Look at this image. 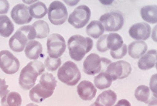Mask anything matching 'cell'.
I'll return each mask as SVG.
<instances>
[{
	"instance_id": "obj_25",
	"label": "cell",
	"mask_w": 157,
	"mask_h": 106,
	"mask_svg": "<svg viewBox=\"0 0 157 106\" xmlns=\"http://www.w3.org/2000/svg\"><path fill=\"white\" fill-rule=\"evenodd\" d=\"M123 40L121 36L117 33H110L106 37V46L110 51H116L123 46Z\"/></svg>"
},
{
	"instance_id": "obj_26",
	"label": "cell",
	"mask_w": 157,
	"mask_h": 106,
	"mask_svg": "<svg viewBox=\"0 0 157 106\" xmlns=\"http://www.w3.org/2000/svg\"><path fill=\"white\" fill-rule=\"evenodd\" d=\"M22 103V98L19 93L11 92L2 97V106H21Z\"/></svg>"
},
{
	"instance_id": "obj_12",
	"label": "cell",
	"mask_w": 157,
	"mask_h": 106,
	"mask_svg": "<svg viewBox=\"0 0 157 106\" xmlns=\"http://www.w3.org/2000/svg\"><path fill=\"white\" fill-rule=\"evenodd\" d=\"M11 18L18 25L27 24L32 21L33 18L29 14V7L24 4H18L11 10Z\"/></svg>"
},
{
	"instance_id": "obj_31",
	"label": "cell",
	"mask_w": 157,
	"mask_h": 106,
	"mask_svg": "<svg viewBox=\"0 0 157 106\" xmlns=\"http://www.w3.org/2000/svg\"><path fill=\"white\" fill-rule=\"evenodd\" d=\"M127 51H128V48L126 44H123V46L117 50L116 51H110V55L112 56L113 59H121L123 58L126 55Z\"/></svg>"
},
{
	"instance_id": "obj_32",
	"label": "cell",
	"mask_w": 157,
	"mask_h": 106,
	"mask_svg": "<svg viewBox=\"0 0 157 106\" xmlns=\"http://www.w3.org/2000/svg\"><path fill=\"white\" fill-rule=\"evenodd\" d=\"M106 37H107V35H103V36L100 37V38L97 41L96 48L99 52L104 53V52L108 51L107 46H106Z\"/></svg>"
},
{
	"instance_id": "obj_1",
	"label": "cell",
	"mask_w": 157,
	"mask_h": 106,
	"mask_svg": "<svg viewBox=\"0 0 157 106\" xmlns=\"http://www.w3.org/2000/svg\"><path fill=\"white\" fill-rule=\"evenodd\" d=\"M45 71V66L38 60L32 61L26 65L21 71L18 83L24 90H29L35 86L37 78Z\"/></svg>"
},
{
	"instance_id": "obj_36",
	"label": "cell",
	"mask_w": 157,
	"mask_h": 106,
	"mask_svg": "<svg viewBox=\"0 0 157 106\" xmlns=\"http://www.w3.org/2000/svg\"><path fill=\"white\" fill-rule=\"evenodd\" d=\"M114 106H132V105H131V103L129 101H128L127 100L123 99V100H119L116 105H115Z\"/></svg>"
},
{
	"instance_id": "obj_23",
	"label": "cell",
	"mask_w": 157,
	"mask_h": 106,
	"mask_svg": "<svg viewBox=\"0 0 157 106\" xmlns=\"http://www.w3.org/2000/svg\"><path fill=\"white\" fill-rule=\"evenodd\" d=\"M117 101V94L113 90H106L103 92L97 97L96 102L103 106H113Z\"/></svg>"
},
{
	"instance_id": "obj_9",
	"label": "cell",
	"mask_w": 157,
	"mask_h": 106,
	"mask_svg": "<svg viewBox=\"0 0 157 106\" xmlns=\"http://www.w3.org/2000/svg\"><path fill=\"white\" fill-rule=\"evenodd\" d=\"M99 21L101 23L104 30L113 33V31H119L123 27L124 18L120 13L110 12L101 16Z\"/></svg>"
},
{
	"instance_id": "obj_18",
	"label": "cell",
	"mask_w": 157,
	"mask_h": 106,
	"mask_svg": "<svg viewBox=\"0 0 157 106\" xmlns=\"http://www.w3.org/2000/svg\"><path fill=\"white\" fill-rule=\"evenodd\" d=\"M43 51V46L40 42L31 40L26 46L24 52L26 57L30 60H37Z\"/></svg>"
},
{
	"instance_id": "obj_21",
	"label": "cell",
	"mask_w": 157,
	"mask_h": 106,
	"mask_svg": "<svg viewBox=\"0 0 157 106\" xmlns=\"http://www.w3.org/2000/svg\"><path fill=\"white\" fill-rule=\"evenodd\" d=\"M29 11L32 18H35L36 19H40L44 18L48 13L46 5L42 2L39 1L31 5L29 7Z\"/></svg>"
},
{
	"instance_id": "obj_30",
	"label": "cell",
	"mask_w": 157,
	"mask_h": 106,
	"mask_svg": "<svg viewBox=\"0 0 157 106\" xmlns=\"http://www.w3.org/2000/svg\"><path fill=\"white\" fill-rule=\"evenodd\" d=\"M62 60L60 58L53 59L51 57H48L46 59L44 62L45 68L47 69V70L50 72H54L57 70L61 65Z\"/></svg>"
},
{
	"instance_id": "obj_7",
	"label": "cell",
	"mask_w": 157,
	"mask_h": 106,
	"mask_svg": "<svg viewBox=\"0 0 157 106\" xmlns=\"http://www.w3.org/2000/svg\"><path fill=\"white\" fill-rule=\"evenodd\" d=\"M48 19L53 25H62L68 19V10L62 2L55 1L48 9Z\"/></svg>"
},
{
	"instance_id": "obj_3",
	"label": "cell",
	"mask_w": 157,
	"mask_h": 106,
	"mask_svg": "<svg viewBox=\"0 0 157 106\" xmlns=\"http://www.w3.org/2000/svg\"><path fill=\"white\" fill-rule=\"evenodd\" d=\"M36 38V31L33 26L20 27L9 40V46L15 52H21L27 44Z\"/></svg>"
},
{
	"instance_id": "obj_33",
	"label": "cell",
	"mask_w": 157,
	"mask_h": 106,
	"mask_svg": "<svg viewBox=\"0 0 157 106\" xmlns=\"http://www.w3.org/2000/svg\"><path fill=\"white\" fill-rule=\"evenodd\" d=\"M10 92L8 89V85L6 84V81L5 79H0V97H3Z\"/></svg>"
},
{
	"instance_id": "obj_17",
	"label": "cell",
	"mask_w": 157,
	"mask_h": 106,
	"mask_svg": "<svg viewBox=\"0 0 157 106\" xmlns=\"http://www.w3.org/2000/svg\"><path fill=\"white\" fill-rule=\"evenodd\" d=\"M128 55L133 59H140L147 52V45L141 40H135L131 42L128 46Z\"/></svg>"
},
{
	"instance_id": "obj_4",
	"label": "cell",
	"mask_w": 157,
	"mask_h": 106,
	"mask_svg": "<svg viewBox=\"0 0 157 106\" xmlns=\"http://www.w3.org/2000/svg\"><path fill=\"white\" fill-rule=\"evenodd\" d=\"M112 62L109 59L100 57L93 53L86 57L83 63V71L89 75H95L100 72H105Z\"/></svg>"
},
{
	"instance_id": "obj_28",
	"label": "cell",
	"mask_w": 157,
	"mask_h": 106,
	"mask_svg": "<svg viewBox=\"0 0 157 106\" xmlns=\"http://www.w3.org/2000/svg\"><path fill=\"white\" fill-rule=\"evenodd\" d=\"M151 90L149 87L145 85H141L137 87L134 92V96L138 101L143 102L145 104H148L153 99L151 98Z\"/></svg>"
},
{
	"instance_id": "obj_29",
	"label": "cell",
	"mask_w": 157,
	"mask_h": 106,
	"mask_svg": "<svg viewBox=\"0 0 157 106\" xmlns=\"http://www.w3.org/2000/svg\"><path fill=\"white\" fill-rule=\"evenodd\" d=\"M32 26L35 28V31H36V38L44 39L48 37L50 29L47 22L43 20H38L33 23Z\"/></svg>"
},
{
	"instance_id": "obj_2",
	"label": "cell",
	"mask_w": 157,
	"mask_h": 106,
	"mask_svg": "<svg viewBox=\"0 0 157 106\" xmlns=\"http://www.w3.org/2000/svg\"><path fill=\"white\" fill-rule=\"evenodd\" d=\"M93 41L90 38H85L80 35H73L68 40L69 55L73 60H82L88 52L92 50Z\"/></svg>"
},
{
	"instance_id": "obj_5",
	"label": "cell",
	"mask_w": 157,
	"mask_h": 106,
	"mask_svg": "<svg viewBox=\"0 0 157 106\" xmlns=\"http://www.w3.org/2000/svg\"><path fill=\"white\" fill-rule=\"evenodd\" d=\"M57 77L65 84L75 86L81 79V72L75 63L68 61L59 68Z\"/></svg>"
},
{
	"instance_id": "obj_11",
	"label": "cell",
	"mask_w": 157,
	"mask_h": 106,
	"mask_svg": "<svg viewBox=\"0 0 157 106\" xmlns=\"http://www.w3.org/2000/svg\"><path fill=\"white\" fill-rule=\"evenodd\" d=\"M19 60L7 50L0 51V68L6 74L13 75L18 71Z\"/></svg>"
},
{
	"instance_id": "obj_24",
	"label": "cell",
	"mask_w": 157,
	"mask_h": 106,
	"mask_svg": "<svg viewBox=\"0 0 157 106\" xmlns=\"http://www.w3.org/2000/svg\"><path fill=\"white\" fill-rule=\"evenodd\" d=\"M113 79L106 72H101L94 79V86L100 90H104L111 86Z\"/></svg>"
},
{
	"instance_id": "obj_37",
	"label": "cell",
	"mask_w": 157,
	"mask_h": 106,
	"mask_svg": "<svg viewBox=\"0 0 157 106\" xmlns=\"http://www.w3.org/2000/svg\"><path fill=\"white\" fill-rule=\"evenodd\" d=\"M148 106H156V99H153L151 101L149 102Z\"/></svg>"
},
{
	"instance_id": "obj_27",
	"label": "cell",
	"mask_w": 157,
	"mask_h": 106,
	"mask_svg": "<svg viewBox=\"0 0 157 106\" xmlns=\"http://www.w3.org/2000/svg\"><path fill=\"white\" fill-rule=\"evenodd\" d=\"M39 83L44 89H47L48 91H53L54 92L56 86H57V81L55 76L52 75V73L44 72L40 76Z\"/></svg>"
},
{
	"instance_id": "obj_34",
	"label": "cell",
	"mask_w": 157,
	"mask_h": 106,
	"mask_svg": "<svg viewBox=\"0 0 157 106\" xmlns=\"http://www.w3.org/2000/svg\"><path fill=\"white\" fill-rule=\"evenodd\" d=\"M156 74H154L152 75L150 81V90L152 92L153 95L155 98H156Z\"/></svg>"
},
{
	"instance_id": "obj_16",
	"label": "cell",
	"mask_w": 157,
	"mask_h": 106,
	"mask_svg": "<svg viewBox=\"0 0 157 106\" xmlns=\"http://www.w3.org/2000/svg\"><path fill=\"white\" fill-rule=\"evenodd\" d=\"M53 91H48L41 86L40 83L35 85L29 91V98L35 103H40L50 97L53 94Z\"/></svg>"
},
{
	"instance_id": "obj_14",
	"label": "cell",
	"mask_w": 157,
	"mask_h": 106,
	"mask_svg": "<svg viewBox=\"0 0 157 106\" xmlns=\"http://www.w3.org/2000/svg\"><path fill=\"white\" fill-rule=\"evenodd\" d=\"M78 95L82 100L90 101L96 95L97 89L92 82L88 81H82L77 86Z\"/></svg>"
},
{
	"instance_id": "obj_20",
	"label": "cell",
	"mask_w": 157,
	"mask_h": 106,
	"mask_svg": "<svg viewBox=\"0 0 157 106\" xmlns=\"http://www.w3.org/2000/svg\"><path fill=\"white\" fill-rule=\"evenodd\" d=\"M14 31V25L8 16H0V35L3 38L10 37Z\"/></svg>"
},
{
	"instance_id": "obj_19",
	"label": "cell",
	"mask_w": 157,
	"mask_h": 106,
	"mask_svg": "<svg viewBox=\"0 0 157 106\" xmlns=\"http://www.w3.org/2000/svg\"><path fill=\"white\" fill-rule=\"evenodd\" d=\"M140 15L142 18L147 23L156 24L157 22L156 5H147L142 7Z\"/></svg>"
},
{
	"instance_id": "obj_35",
	"label": "cell",
	"mask_w": 157,
	"mask_h": 106,
	"mask_svg": "<svg viewBox=\"0 0 157 106\" xmlns=\"http://www.w3.org/2000/svg\"><path fill=\"white\" fill-rule=\"evenodd\" d=\"M9 8H10V5H9L8 1L0 0V15L7 13Z\"/></svg>"
},
{
	"instance_id": "obj_15",
	"label": "cell",
	"mask_w": 157,
	"mask_h": 106,
	"mask_svg": "<svg viewBox=\"0 0 157 106\" xmlns=\"http://www.w3.org/2000/svg\"><path fill=\"white\" fill-rule=\"evenodd\" d=\"M157 52L156 49L147 51L138 61V68L141 70H148L156 66Z\"/></svg>"
},
{
	"instance_id": "obj_13",
	"label": "cell",
	"mask_w": 157,
	"mask_h": 106,
	"mask_svg": "<svg viewBox=\"0 0 157 106\" xmlns=\"http://www.w3.org/2000/svg\"><path fill=\"white\" fill-rule=\"evenodd\" d=\"M151 28L145 22H140L132 25L128 30L130 37L136 40L144 41L149 38L151 35Z\"/></svg>"
},
{
	"instance_id": "obj_22",
	"label": "cell",
	"mask_w": 157,
	"mask_h": 106,
	"mask_svg": "<svg viewBox=\"0 0 157 106\" xmlns=\"http://www.w3.org/2000/svg\"><path fill=\"white\" fill-rule=\"evenodd\" d=\"M104 28L99 21H92L86 27V33L94 39L100 38L104 32Z\"/></svg>"
},
{
	"instance_id": "obj_8",
	"label": "cell",
	"mask_w": 157,
	"mask_h": 106,
	"mask_svg": "<svg viewBox=\"0 0 157 106\" xmlns=\"http://www.w3.org/2000/svg\"><path fill=\"white\" fill-rule=\"evenodd\" d=\"M90 16V9L87 5H80L70 14L68 21L76 29H81L88 24Z\"/></svg>"
},
{
	"instance_id": "obj_38",
	"label": "cell",
	"mask_w": 157,
	"mask_h": 106,
	"mask_svg": "<svg viewBox=\"0 0 157 106\" xmlns=\"http://www.w3.org/2000/svg\"><path fill=\"white\" fill-rule=\"evenodd\" d=\"M90 106H103L101 104H100V103H98V102H95V103H93V104H91L90 105Z\"/></svg>"
},
{
	"instance_id": "obj_39",
	"label": "cell",
	"mask_w": 157,
	"mask_h": 106,
	"mask_svg": "<svg viewBox=\"0 0 157 106\" xmlns=\"http://www.w3.org/2000/svg\"><path fill=\"white\" fill-rule=\"evenodd\" d=\"M26 106H39V105H36V104H35V103H29V104H27Z\"/></svg>"
},
{
	"instance_id": "obj_6",
	"label": "cell",
	"mask_w": 157,
	"mask_h": 106,
	"mask_svg": "<svg viewBox=\"0 0 157 106\" xmlns=\"http://www.w3.org/2000/svg\"><path fill=\"white\" fill-rule=\"evenodd\" d=\"M46 47L49 57L53 59L60 58L66 49L65 38L57 33L52 34L47 39Z\"/></svg>"
},
{
	"instance_id": "obj_10",
	"label": "cell",
	"mask_w": 157,
	"mask_h": 106,
	"mask_svg": "<svg viewBox=\"0 0 157 106\" xmlns=\"http://www.w3.org/2000/svg\"><path fill=\"white\" fill-rule=\"evenodd\" d=\"M132 65L126 61L120 60L112 62L106 70V72L111 76L113 81L126 79L132 72Z\"/></svg>"
}]
</instances>
